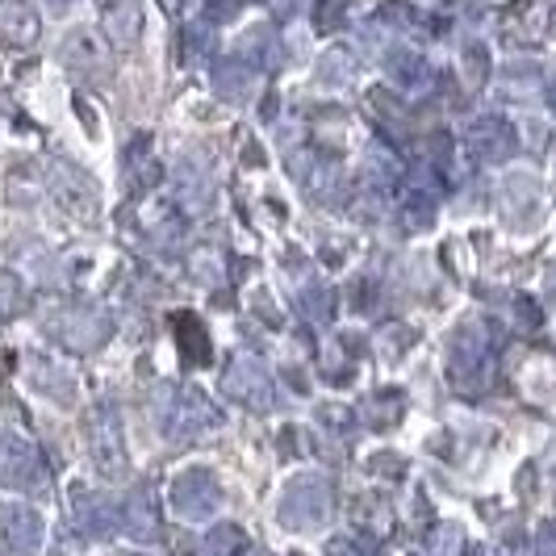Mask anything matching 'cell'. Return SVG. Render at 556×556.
I'll use <instances>...</instances> for the list:
<instances>
[]
</instances>
